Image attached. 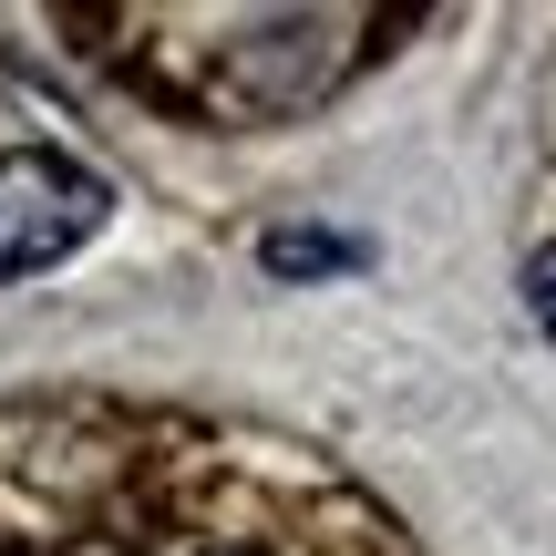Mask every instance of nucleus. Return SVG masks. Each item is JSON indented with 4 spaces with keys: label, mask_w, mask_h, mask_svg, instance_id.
<instances>
[{
    "label": "nucleus",
    "mask_w": 556,
    "mask_h": 556,
    "mask_svg": "<svg viewBox=\"0 0 556 556\" xmlns=\"http://www.w3.org/2000/svg\"><path fill=\"white\" fill-rule=\"evenodd\" d=\"M103 176L73 155H52V144H21V155H0V278H41L52 258H73L83 238L103 227Z\"/></svg>",
    "instance_id": "1"
},
{
    "label": "nucleus",
    "mask_w": 556,
    "mask_h": 556,
    "mask_svg": "<svg viewBox=\"0 0 556 556\" xmlns=\"http://www.w3.org/2000/svg\"><path fill=\"white\" fill-rule=\"evenodd\" d=\"M258 258H268L278 278H319V268H351L361 248H351V238H319V227H278V238L258 248Z\"/></svg>",
    "instance_id": "2"
},
{
    "label": "nucleus",
    "mask_w": 556,
    "mask_h": 556,
    "mask_svg": "<svg viewBox=\"0 0 556 556\" xmlns=\"http://www.w3.org/2000/svg\"><path fill=\"white\" fill-rule=\"evenodd\" d=\"M526 309H536V330L556 340V248H536V258H526Z\"/></svg>",
    "instance_id": "3"
}]
</instances>
